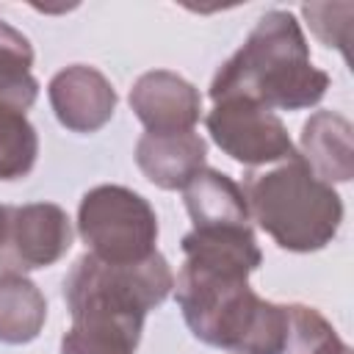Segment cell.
I'll list each match as a JSON object with an SVG mask.
<instances>
[{"mask_svg":"<svg viewBox=\"0 0 354 354\" xmlns=\"http://www.w3.org/2000/svg\"><path fill=\"white\" fill-rule=\"evenodd\" d=\"M329 75L310 58L301 25L290 11H266L246 41L216 69L210 100H249L268 111H301L324 100Z\"/></svg>","mask_w":354,"mask_h":354,"instance_id":"6da1fadb","label":"cell"},{"mask_svg":"<svg viewBox=\"0 0 354 354\" xmlns=\"http://www.w3.org/2000/svg\"><path fill=\"white\" fill-rule=\"evenodd\" d=\"M174 296L194 337L230 354H282L288 307L260 299L249 277L183 263Z\"/></svg>","mask_w":354,"mask_h":354,"instance_id":"7a4b0ae2","label":"cell"},{"mask_svg":"<svg viewBox=\"0 0 354 354\" xmlns=\"http://www.w3.org/2000/svg\"><path fill=\"white\" fill-rule=\"evenodd\" d=\"M249 218L288 252H318L340 230V194L318 180L301 155L282 160L268 171H249L243 183Z\"/></svg>","mask_w":354,"mask_h":354,"instance_id":"3957f363","label":"cell"},{"mask_svg":"<svg viewBox=\"0 0 354 354\" xmlns=\"http://www.w3.org/2000/svg\"><path fill=\"white\" fill-rule=\"evenodd\" d=\"M171 288L174 274L160 252L138 263H105L86 252L64 279V299L72 318L111 315L144 326L147 313L155 310Z\"/></svg>","mask_w":354,"mask_h":354,"instance_id":"277c9868","label":"cell"},{"mask_svg":"<svg viewBox=\"0 0 354 354\" xmlns=\"http://www.w3.org/2000/svg\"><path fill=\"white\" fill-rule=\"evenodd\" d=\"M77 232L88 254L105 263H138L158 252V216L141 194L124 185L86 191L77 207Z\"/></svg>","mask_w":354,"mask_h":354,"instance_id":"5b68a950","label":"cell"},{"mask_svg":"<svg viewBox=\"0 0 354 354\" xmlns=\"http://www.w3.org/2000/svg\"><path fill=\"white\" fill-rule=\"evenodd\" d=\"M205 122L216 147L243 166L282 163L299 155L282 119L257 102L218 100Z\"/></svg>","mask_w":354,"mask_h":354,"instance_id":"8992f818","label":"cell"},{"mask_svg":"<svg viewBox=\"0 0 354 354\" xmlns=\"http://www.w3.org/2000/svg\"><path fill=\"white\" fill-rule=\"evenodd\" d=\"M72 246V221L53 202L8 207V230L0 246V268L25 274L58 263Z\"/></svg>","mask_w":354,"mask_h":354,"instance_id":"52a82bcc","label":"cell"},{"mask_svg":"<svg viewBox=\"0 0 354 354\" xmlns=\"http://www.w3.org/2000/svg\"><path fill=\"white\" fill-rule=\"evenodd\" d=\"M47 94L55 119L72 133H97L116 111V91L111 80L88 64H72L55 72Z\"/></svg>","mask_w":354,"mask_h":354,"instance_id":"ba28073f","label":"cell"},{"mask_svg":"<svg viewBox=\"0 0 354 354\" xmlns=\"http://www.w3.org/2000/svg\"><path fill=\"white\" fill-rule=\"evenodd\" d=\"M130 108L147 133H185L199 122L202 97L177 72L152 69L133 83Z\"/></svg>","mask_w":354,"mask_h":354,"instance_id":"9c48e42d","label":"cell"},{"mask_svg":"<svg viewBox=\"0 0 354 354\" xmlns=\"http://www.w3.org/2000/svg\"><path fill=\"white\" fill-rule=\"evenodd\" d=\"M36 97L39 83L33 75L0 80V180L28 177L36 166L39 136L28 119Z\"/></svg>","mask_w":354,"mask_h":354,"instance_id":"30bf717a","label":"cell"},{"mask_svg":"<svg viewBox=\"0 0 354 354\" xmlns=\"http://www.w3.org/2000/svg\"><path fill=\"white\" fill-rule=\"evenodd\" d=\"M207 158V144L199 133H144L136 144V163L144 177L163 188H185L202 169Z\"/></svg>","mask_w":354,"mask_h":354,"instance_id":"8fae6325","label":"cell"},{"mask_svg":"<svg viewBox=\"0 0 354 354\" xmlns=\"http://www.w3.org/2000/svg\"><path fill=\"white\" fill-rule=\"evenodd\" d=\"M301 160L310 171L332 183H348L354 174V149H351V122L335 111H315L301 127Z\"/></svg>","mask_w":354,"mask_h":354,"instance_id":"7c38bea8","label":"cell"},{"mask_svg":"<svg viewBox=\"0 0 354 354\" xmlns=\"http://www.w3.org/2000/svg\"><path fill=\"white\" fill-rule=\"evenodd\" d=\"M185 263L249 277L260 268L263 252L252 227H194L183 238Z\"/></svg>","mask_w":354,"mask_h":354,"instance_id":"4fadbf2b","label":"cell"},{"mask_svg":"<svg viewBox=\"0 0 354 354\" xmlns=\"http://www.w3.org/2000/svg\"><path fill=\"white\" fill-rule=\"evenodd\" d=\"M194 227H252L241 185L216 169H202L183 188Z\"/></svg>","mask_w":354,"mask_h":354,"instance_id":"5bb4252c","label":"cell"},{"mask_svg":"<svg viewBox=\"0 0 354 354\" xmlns=\"http://www.w3.org/2000/svg\"><path fill=\"white\" fill-rule=\"evenodd\" d=\"M44 321V293L28 277L0 271V343H30L39 337Z\"/></svg>","mask_w":354,"mask_h":354,"instance_id":"9a60e30c","label":"cell"},{"mask_svg":"<svg viewBox=\"0 0 354 354\" xmlns=\"http://www.w3.org/2000/svg\"><path fill=\"white\" fill-rule=\"evenodd\" d=\"M141 329L108 315H77L61 337V354H136Z\"/></svg>","mask_w":354,"mask_h":354,"instance_id":"2e32d148","label":"cell"},{"mask_svg":"<svg viewBox=\"0 0 354 354\" xmlns=\"http://www.w3.org/2000/svg\"><path fill=\"white\" fill-rule=\"evenodd\" d=\"M288 307V337L282 354H351V348L337 337L332 324L307 304Z\"/></svg>","mask_w":354,"mask_h":354,"instance_id":"e0dca14e","label":"cell"},{"mask_svg":"<svg viewBox=\"0 0 354 354\" xmlns=\"http://www.w3.org/2000/svg\"><path fill=\"white\" fill-rule=\"evenodd\" d=\"M301 14L307 17L310 30L326 47H337L343 55H348L346 53V44H348V19L354 14V6L351 3H340V6H332V3H310V6L301 8Z\"/></svg>","mask_w":354,"mask_h":354,"instance_id":"ac0fdd59","label":"cell"},{"mask_svg":"<svg viewBox=\"0 0 354 354\" xmlns=\"http://www.w3.org/2000/svg\"><path fill=\"white\" fill-rule=\"evenodd\" d=\"M33 47L22 30L0 19V80H14L30 75Z\"/></svg>","mask_w":354,"mask_h":354,"instance_id":"d6986e66","label":"cell"},{"mask_svg":"<svg viewBox=\"0 0 354 354\" xmlns=\"http://www.w3.org/2000/svg\"><path fill=\"white\" fill-rule=\"evenodd\" d=\"M6 230H8V207L0 205V246H3V241H6Z\"/></svg>","mask_w":354,"mask_h":354,"instance_id":"ffe728a7","label":"cell"}]
</instances>
